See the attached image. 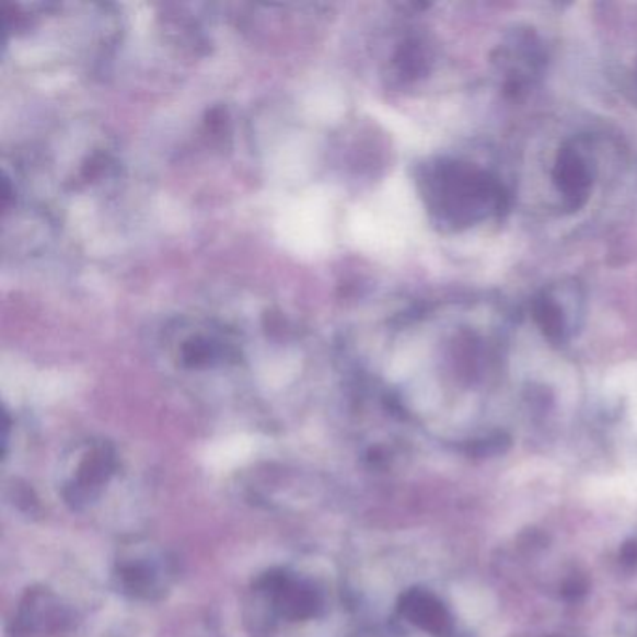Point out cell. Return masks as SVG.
<instances>
[{"instance_id":"obj_10","label":"cell","mask_w":637,"mask_h":637,"mask_svg":"<svg viewBox=\"0 0 637 637\" xmlns=\"http://www.w3.org/2000/svg\"><path fill=\"white\" fill-rule=\"evenodd\" d=\"M636 73H637V68H636Z\"/></svg>"},{"instance_id":"obj_6","label":"cell","mask_w":637,"mask_h":637,"mask_svg":"<svg viewBox=\"0 0 637 637\" xmlns=\"http://www.w3.org/2000/svg\"><path fill=\"white\" fill-rule=\"evenodd\" d=\"M70 621L65 605L57 597L45 591H33L26 594L18 615V625L25 632L60 630Z\"/></svg>"},{"instance_id":"obj_2","label":"cell","mask_w":637,"mask_h":637,"mask_svg":"<svg viewBox=\"0 0 637 637\" xmlns=\"http://www.w3.org/2000/svg\"><path fill=\"white\" fill-rule=\"evenodd\" d=\"M255 591L268 605L269 617L290 625L316 621L327 607L325 591L313 578L285 568H275L260 576Z\"/></svg>"},{"instance_id":"obj_4","label":"cell","mask_w":637,"mask_h":637,"mask_svg":"<svg viewBox=\"0 0 637 637\" xmlns=\"http://www.w3.org/2000/svg\"><path fill=\"white\" fill-rule=\"evenodd\" d=\"M118 580L121 589L137 599H158L169 587L171 568L163 559L137 555L120 563Z\"/></svg>"},{"instance_id":"obj_1","label":"cell","mask_w":637,"mask_h":637,"mask_svg":"<svg viewBox=\"0 0 637 637\" xmlns=\"http://www.w3.org/2000/svg\"><path fill=\"white\" fill-rule=\"evenodd\" d=\"M419 184L428 210L454 229L475 223L488 211L501 216L509 210V195L496 179L459 161L425 166Z\"/></svg>"},{"instance_id":"obj_7","label":"cell","mask_w":637,"mask_h":637,"mask_svg":"<svg viewBox=\"0 0 637 637\" xmlns=\"http://www.w3.org/2000/svg\"><path fill=\"white\" fill-rule=\"evenodd\" d=\"M402 617L430 634H443L449 626L445 607L427 591H408L401 600Z\"/></svg>"},{"instance_id":"obj_8","label":"cell","mask_w":637,"mask_h":637,"mask_svg":"<svg viewBox=\"0 0 637 637\" xmlns=\"http://www.w3.org/2000/svg\"><path fill=\"white\" fill-rule=\"evenodd\" d=\"M393 66H395L396 76L404 81H417L427 76L430 60H428L425 45L417 39L402 42L393 57Z\"/></svg>"},{"instance_id":"obj_5","label":"cell","mask_w":637,"mask_h":637,"mask_svg":"<svg viewBox=\"0 0 637 637\" xmlns=\"http://www.w3.org/2000/svg\"><path fill=\"white\" fill-rule=\"evenodd\" d=\"M554 182L559 193H563L568 210H580L589 198L593 171L589 161L576 148L563 147L555 161Z\"/></svg>"},{"instance_id":"obj_3","label":"cell","mask_w":637,"mask_h":637,"mask_svg":"<svg viewBox=\"0 0 637 637\" xmlns=\"http://www.w3.org/2000/svg\"><path fill=\"white\" fill-rule=\"evenodd\" d=\"M116 464L118 462L113 447L105 441L90 443L77 460L73 475L66 483V501L76 509L96 501L111 477L115 475Z\"/></svg>"},{"instance_id":"obj_9","label":"cell","mask_w":637,"mask_h":637,"mask_svg":"<svg viewBox=\"0 0 637 637\" xmlns=\"http://www.w3.org/2000/svg\"><path fill=\"white\" fill-rule=\"evenodd\" d=\"M533 313H535V322L541 327V332L552 345H563L567 340V320L561 306L557 305L552 298L548 296L538 298L533 306Z\"/></svg>"}]
</instances>
